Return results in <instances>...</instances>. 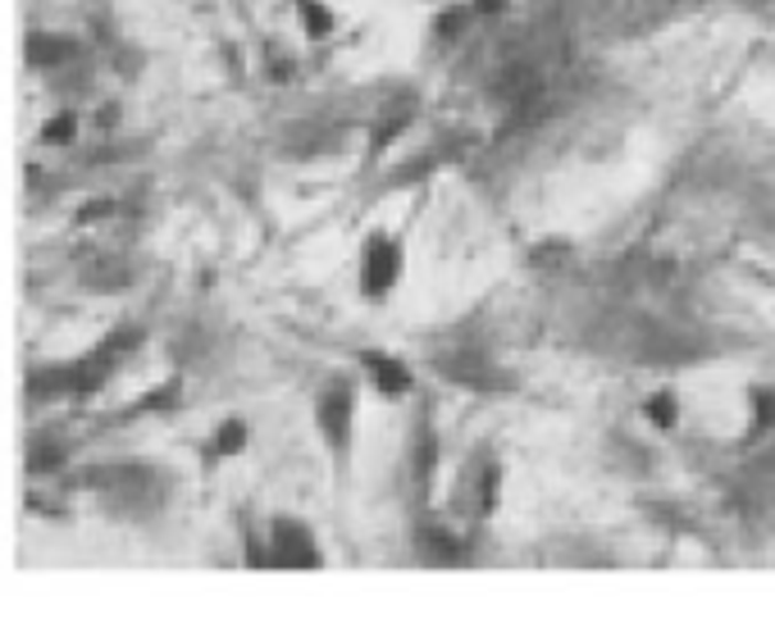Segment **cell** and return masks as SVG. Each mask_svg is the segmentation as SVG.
Listing matches in <instances>:
<instances>
[{
	"mask_svg": "<svg viewBox=\"0 0 775 619\" xmlns=\"http://www.w3.org/2000/svg\"><path fill=\"white\" fill-rule=\"evenodd\" d=\"M23 55H28L32 68H42V74H64V68L78 59V42L60 37V32H32Z\"/></svg>",
	"mask_w": 775,
	"mask_h": 619,
	"instance_id": "8992f818",
	"label": "cell"
},
{
	"mask_svg": "<svg viewBox=\"0 0 775 619\" xmlns=\"http://www.w3.org/2000/svg\"><path fill=\"white\" fill-rule=\"evenodd\" d=\"M401 269H407V247H401L397 232L375 228L360 242V264H356V287L365 301H388L401 283Z\"/></svg>",
	"mask_w": 775,
	"mask_h": 619,
	"instance_id": "6da1fadb",
	"label": "cell"
},
{
	"mask_svg": "<svg viewBox=\"0 0 775 619\" xmlns=\"http://www.w3.org/2000/svg\"><path fill=\"white\" fill-rule=\"evenodd\" d=\"M416 119V100L411 96H397V100H388V106H379L375 110V132H369V151H388L401 132H407V123Z\"/></svg>",
	"mask_w": 775,
	"mask_h": 619,
	"instance_id": "ba28073f",
	"label": "cell"
},
{
	"mask_svg": "<svg viewBox=\"0 0 775 619\" xmlns=\"http://www.w3.org/2000/svg\"><path fill=\"white\" fill-rule=\"evenodd\" d=\"M775 428V388L757 383L749 388V442H762Z\"/></svg>",
	"mask_w": 775,
	"mask_h": 619,
	"instance_id": "9c48e42d",
	"label": "cell"
},
{
	"mask_svg": "<svg viewBox=\"0 0 775 619\" xmlns=\"http://www.w3.org/2000/svg\"><path fill=\"white\" fill-rule=\"evenodd\" d=\"M470 23H475V10H470V6H448L443 14H438V23H433V37L452 46V42L465 37V28H470Z\"/></svg>",
	"mask_w": 775,
	"mask_h": 619,
	"instance_id": "4fadbf2b",
	"label": "cell"
},
{
	"mask_svg": "<svg viewBox=\"0 0 775 619\" xmlns=\"http://www.w3.org/2000/svg\"><path fill=\"white\" fill-rule=\"evenodd\" d=\"M497 497H502V465L488 460L475 474V514H480V520H488V514L497 510Z\"/></svg>",
	"mask_w": 775,
	"mask_h": 619,
	"instance_id": "7c38bea8",
	"label": "cell"
},
{
	"mask_svg": "<svg viewBox=\"0 0 775 619\" xmlns=\"http://www.w3.org/2000/svg\"><path fill=\"white\" fill-rule=\"evenodd\" d=\"M470 10H475V14H502V10H507V0H470Z\"/></svg>",
	"mask_w": 775,
	"mask_h": 619,
	"instance_id": "9a60e30c",
	"label": "cell"
},
{
	"mask_svg": "<svg viewBox=\"0 0 775 619\" xmlns=\"http://www.w3.org/2000/svg\"><path fill=\"white\" fill-rule=\"evenodd\" d=\"M644 420L657 428V433H670L680 424V397L670 392V388H661V392H653L648 401H644Z\"/></svg>",
	"mask_w": 775,
	"mask_h": 619,
	"instance_id": "8fae6325",
	"label": "cell"
},
{
	"mask_svg": "<svg viewBox=\"0 0 775 619\" xmlns=\"http://www.w3.org/2000/svg\"><path fill=\"white\" fill-rule=\"evenodd\" d=\"M315 428L329 446V456L347 465L352 456V437H356V383L352 378H329V383L320 388L315 397Z\"/></svg>",
	"mask_w": 775,
	"mask_h": 619,
	"instance_id": "7a4b0ae2",
	"label": "cell"
},
{
	"mask_svg": "<svg viewBox=\"0 0 775 619\" xmlns=\"http://www.w3.org/2000/svg\"><path fill=\"white\" fill-rule=\"evenodd\" d=\"M297 19H301V32H306L311 42L333 37V28H338V14L324 10L320 0H297Z\"/></svg>",
	"mask_w": 775,
	"mask_h": 619,
	"instance_id": "30bf717a",
	"label": "cell"
},
{
	"mask_svg": "<svg viewBox=\"0 0 775 619\" xmlns=\"http://www.w3.org/2000/svg\"><path fill=\"white\" fill-rule=\"evenodd\" d=\"M247 424L243 420H224L219 428H215V456H238L243 446H247Z\"/></svg>",
	"mask_w": 775,
	"mask_h": 619,
	"instance_id": "5bb4252c",
	"label": "cell"
},
{
	"mask_svg": "<svg viewBox=\"0 0 775 619\" xmlns=\"http://www.w3.org/2000/svg\"><path fill=\"white\" fill-rule=\"evenodd\" d=\"M360 365H365V378L375 383L379 397H407L416 388L411 378V365L401 356H388V351H360Z\"/></svg>",
	"mask_w": 775,
	"mask_h": 619,
	"instance_id": "5b68a950",
	"label": "cell"
},
{
	"mask_svg": "<svg viewBox=\"0 0 775 619\" xmlns=\"http://www.w3.org/2000/svg\"><path fill=\"white\" fill-rule=\"evenodd\" d=\"M407 469H411V484L420 497H429L433 488V474H438V437H433V424L420 415L416 424V437H411V452H407Z\"/></svg>",
	"mask_w": 775,
	"mask_h": 619,
	"instance_id": "52a82bcc",
	"label": "cell"
},
{
	"mask_svg": "<svg viewBox=\"0 0 775 619\" xmlns=\"http://www.w3.org/2000/svg\"><path fill=\"white\" fill-rule=\"evenodd\" d=\"M433 369L443 373L448 383L465 388V392H507V388H516L512 378L502 373L480 347H448V351H438Z\"/></svg>",
	"mask_w": 775,
	"mask_h": 619,
	"instance_id": "3957f363",
	"label": "cell"
},
{
	"mask_svg": "<svg viewBox=\"0 0 775 619\" xmlns=\"http://www.w3.org/2000/svg\"><path fill=\"white\" fill-rule=\"evenodd\" d=\"M265 552H269V565H279V569H320L324 565L320 537L311 533L306 520H292V514H279V520L269 524Z\"/></svg>",
	"mask_w": 775,
	"mask_h": 619,
	"instance_id": "277c9868",
	"label": "cell"
}]
</instances>
